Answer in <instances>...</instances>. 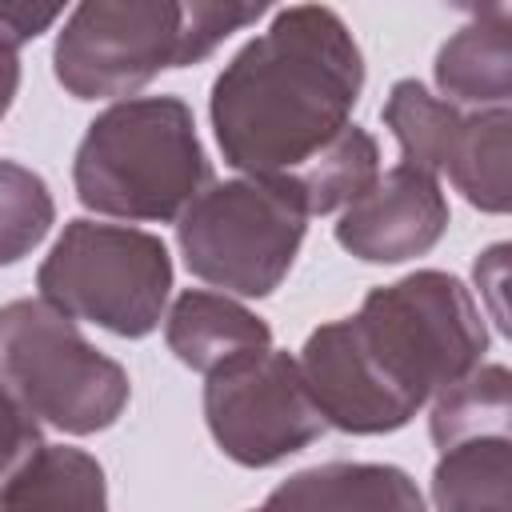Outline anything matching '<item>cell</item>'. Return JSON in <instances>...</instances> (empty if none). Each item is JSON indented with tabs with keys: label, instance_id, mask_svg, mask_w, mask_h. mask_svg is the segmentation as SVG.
Wrapping results in <instances>:
<instances>
[{
	"label": "cell",
	"instance_id": "16",
	"mask_svg": "<svg viewBox=\"0 0 512 512\" xmlns=\"http://www.w3.org/2000/svg\"><path fill=\"white\" fill-rule=\"evenodd\" d=\"M508 420H512V376L504 364H476L472 372H464L460 380H452L448 388H440L432 396V416H428V432L432 444L456 448L464 440H480V436H508Z\"/></svg>",
	"mask_w": 512,
	"mask_h": 512
},
{
	"label": "cell",
	"instance_id": "11",
	"mask_svg": "<svg viewBox=\"0 0 512 512\" xmlns=\"http://www.w3.org/2000/svg\"><path fill=\"white\" fill-rule=\"evenodd\" d=\"M436 88L448 104L476 112L508 108L512 100V12L504 4L476 12L436 52Z\"/></svg>",
	"mask_w": 512,
	"mask_h": 512
},
{
	"label": "cell",
	"instance_id": "18",
	"mask_svg": "<svg viewBox=\"0 0 512 512\" xmlns=\"http://www.w3.org/2000/svg\"><path fill=\"white\" fill-rule=\"evenodd\" d=\"M388 132L400 144V164L420 168L428 176H440L448 144L464 120V112L440 96H432L420 80H396L388 88V100L380 108Z\"/></svg>",
	"mask_w": 512,
	"mask_h": 512
},
{
	"label": "cell",
	"instance_id": "4",
	"mask_svg": "<svg viewBox=\"0 0 512 512\" xmlns=\"http://www.w3.org/2000/svg\"><path fill=\"white\" fill-rule=\"evenodd\" d=\"M84 208L116 220L168 224L212 184L196 116L180 96H132L104 108L72 160Z\"/></svg>",
	"mask_w": 512,
	"mask_h": 512
},
{
	"label": "cell",
	"instance_id": "19",
	"mask_svg": "<svg viewBox=\"0 0 512 512\" xmlns=\"http://www.w3.org/2000/svg\"><path fill=\"white\" fill-rule=\"evenodd\" d=\"M56 224V204L40 172L0 160V268L24 260Z\"/></svg>",
	"mask_w": 512,
	"mask_h": 512
},
{
	"label": "cell",
	"instance_id": "12",
	"mask_svg": "<svg viewBox=\"0 0 512 512\" xmlns=\"http://www.w3.org/2000/svg\"><path fill=\"white\" fill-rule=\"evenodd\" d=\"M164 340L184 368L208 376L232 356L272 348V328L224 292L188 288L164 316Z\"/></svg>",
	"mask_w": 512,
	"mask_h": 512
},
{
	"label": "cell",
	"instance_id": "2",
	"mask_svg": "<svg viewBox=\"0 0 512 512\" xmlns=\"http://www.w3.org/2000/svg\"><path fill=\"white\" fill-rule=\"evenodd\" d=\"M364 88V56L336 8L292 4L216 76L208 116L224 164L260 180H292L348 124Z\"/></svg>",
	"mask_w": 512,
	"mask_h": 512
},
{
	"label": "cell",
	"instance_id": "22",
	"mask_svg": "<svg viewBox=\"0 0 512 512\" xmlns=\"http://www.w3.org/2000/svg\"><path fill=\"white\" fill-rule=\"evenodd\" d=\"M504 268H508V244H492L484 256H476V284L492 296V320L500 324V332H508V312H504Z\"/></svg>",
	"mask_w": 512,
	"mask_h": 512
},
{
	"label": "cell",
	"instance_id": "15",
	"mask_svg": "<svg viewBox=\"0 0 512 512\" xmlns=\"http://www.w3.org/2000/svg\"><path fill=\"white\" fill-rule=\"evenodd\" d=\"M440 512H512V440L480 436L444 448L432 468Z\"/></svg>",
	"mask_w": 512,
	"mask_h": 512
},
{
	"label": "cell",
	"instance_id": "21",
	"mask_svg": "<svg viewBox=\"0 0 512 512\" xmlns=\"http://www.w3.org/2000/svg\"><path fill=\"white\" fill-rule=\"evenodd\" d=\"M40 448V424L8 396V388L0 384V488L8 484V476Z\"/></svg>",
	"mask_w": 512,
	"mask_h": 512
},
{
	"label": "cell",
	"instance_id": "3",
	"mask_svg": "<svg viewBox=\"0 0 512 512\" xmlns=\"http://www.w3.org/2000/svg\"><path fill=\"white\" fill-rule=\"evenodd\" d=\"M260 16L264 4L236 0H88L68 12L52 68L76 100H132L160 72L200 64Z\"/></svg>",
	"mask_w": 512,
	"mask_h": 512
},
{
	"label": "cell",
	"instance_id": "10",
	"mask_svg": "<svg viewBox=\"0 0 512 512\" xmlns=\"http://www.w3.org/2000/svg\"><path fill=\"white\" fill-rule=\"evenodd\" d=\"M252 512H424V496L396 464L332 460L292 472Z\"/></svg>",
	"mask_w": 512,
	"mask_h": 512
},
{
	"label": "cell",
	"instance_id": "20",
	"mask_svg": "<svg viewBox=\"0 0 512 512\" xmlns=\"http://www.w3.org/2000/svg\"><path fill=\"white\" fill-rule=\"evenodd\" d=\"M60 20V8H36V4H0V116L12 108V96L20 88V48L48 32Z\"/></svg>",
	"mask_w": 512,
	"mask_h": 512
},
{
	"label": "cell",
	"instance_id": "8",
	"mask_svg": "<svg viewBox=\"0 0 512 512\" xmlns=\"http://www.w3.org/2000/svg\"><path fill=\"white\" fill-rule=\"evenodd\" d=\"M204 420L216 448L244 468H272L328 428L296 356L264 348L224 360L204 380Z\"/></svg>",
	"mask_w": 512,
	"mask_h": 512
},
{
	"label": "cell",
	"instance_id": "7",
	"mask_svg": "<svg viewBox=\"0 0 512 512\" xmlns=\"http://www.w3.org/2000/svg\"><path fill=\"white\" fill-rule=\"evenodd\" d=\"M308 212L284 180L236 176L208 184L176 220V244L192 276L212 288L260 300L296 264Z\"/></svg>",
	"mask_w": 512,
	"mask_h": 512
},
{
	"label": "cell",
	"instance_id": "5",
	"mask_svg": "<svg viewBox=\"0 0 512 512\" xmlns=\"http://www.w3.org/2000/svg\"><path fill=\"white\" fill-rule=\"evenodd\" d=\"M0 384L36 424L68 436L112 428L132 396L124 364L88 344L72 316L32 296L0 304Z\"/></svg>",
	"mask_w": 512,
	"mask_h": 512
},
{
	"label": "cell",
	"instance_id": "14",
	"mask_svg": "<svg viewBox=\"0 0 512 512\" xmlns=\"http://www.w3.org/2000/svg\"><path fill=\"white\" fill-rule=\"evenodd\" d=\"M508 136H512V112L508 108H488V112H464L448 156H444V176L464 192V200L480 212H508L512 204V180H508Z\"/></svg>",
	"mask_w": 512,
	"mask_h": 512
},
{
	"label": "cell",
	"instance_id": "6",
	"mask_svg": "<svg viewBox=\"0 0 512 512\" xmlns=\"http://www.w3.org/2000/svg\"><path fill=\"white\" fill-rule=\"evenodd\" d=\"M40 300L72 320L140 340L160 328L172 296L168 244L144 228L68 220L36 272Z\"/></svg>",
	"mask_w": 512,
	"mask_h": 512
},
{
	"label": "cell",
	"instance_id": "17",
	"mask_svg": "<svg viewBox=\"0 0 512 512\" xmlns=\"http://www.w3.org/2000/svg\"><path fill=\"white\" fill-rule=\"evenodd\" d=\"M380 176V148L372 132L360 124H348L324 152H316L292 180H284L308 216H324L336 208H348L372 180Z\"/></svg>",
	"mask_w": 512,
	"mask_h": 512
},
{
	"label": "cell",
	"instance_id": "9",
	"mask_svg": "<svg viewBox=\"0 0 512 512\" xmlns=\"http://www.w3.org/2000/svg\"><path fill=\"white\" fill-rule=\"evenodd\" d=\"M448 232V196L436 176L396 164L380 172L336 220V244L364 264L424 256Z\"/></svg>",
	"mask_w": 512,
	"mask_h": 512
},
{
	"label": "cell",
	"instance_id": "1",
	"mask_svg": "<svg viewBox=\"0 0 512 512\" xmlns=\"http://www.w3.org/2000/svg\"><path fill=\"white\" fill-rule=\"evenodd\" d=\"M484 352V308L464 280L416 268L372 288L356 316L320 324L296 364L324 424L352 436H384L472 372Z\"/></svg>",
	"mask_w": 512,
	"mask_h": 512
},
{
	"label": "cell",
	"instance_id": "13",
	"mask_svg": "<svg viewBox=\"0 0 512 512\" xmlns=\"http://www.w3.org/2000/svg\"><path fill=\"white\" fill-rule=\"evenodd\" d=\"M0 512H108L96 456L72 444H40L0 488Z\"/></svg>",
	"mask_w": 512,
	"mask_h": 512
}]
</instances>
